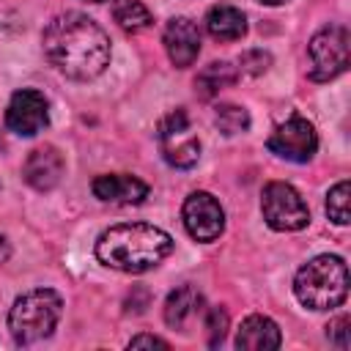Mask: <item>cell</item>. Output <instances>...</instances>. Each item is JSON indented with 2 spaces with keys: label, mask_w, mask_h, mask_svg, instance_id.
I'll return each instance as SVG.
<instances>
[{
  "label": "cell",
  "mask_w": 351,
  "mask_h": 351,
  "mask_svg": "<svg viewBox=\"0 0 351 351\" xmlns=\"http://www.w3.org/2000/svg\"><path fill=\"white\" fill-rule=\"evenodd\" d=\"M236 82V69L230 66V63H225V60H214V63H208L197 77H195V90L203 96V99H211V96H217L222 88H228V85H233Z\"/></svg>",
  "instance_id": "cell-17"
},
{
  "label": "cell",
  "mask_w": 351,
  "mask_h": 351,
  "mask_svg": "<svg viewBox=\"0 0 351 351\" xmlns=\"http://www.w3.org/2000/svg\"><path fill=\"white\" fill-rule=\"evenodd\" d=\"M63 299L52 288H33L14 299L8 310V332L14 343L33 346L44 337H49L60 321Z\"/></svg>",
  "instance_id": "cell-4"
},
{
  "label": "cell",
  "mask_w": 351,
  "mask_h": 351,
  "mask_svg": "<svg viewBox=\"0 0 351 351\" xmlns=\"http://www.w3.org/2000/svg\"><path fill=\"white\" fill-rule=\"evenodd\" d=\"M200 304H203V296H200L192 285L176 288V291L167 296V302H165V321H167V326L184 329V326L189 324V318L200 313Z\"/></svg>",
  "instance_id": "cell-16"
},
{
  "label": "cell",
  "mask_w": 351,
  "mask_h": 351,
  "mask_svg": "<svg viewBox=\"0 0 351 351\" xmlns=\"http://www.w3.org/2000/svg\"><path fill=\"white\" fill-rule=\"evenodd\" d=\"M63 170H66V162H63V154L55 148V145H38L27 154L25 165H22V178L38 189V192H49L60 184L63 178Z\"/></svg>",
  "instance_id": "cell-12"
},
{
  "label": "cell",
  "mask_w": 351,
  "mask_h": 351,
  "mask_svg": "<svg viewBox=\"0 0 351 351\" xmlns=\"http://www.w3.org/2000/svg\"><path fill=\"white\" fill-rule=\"evenodd\" d=\"M329 332V340L337 346V348H348V318L346 315H340V318H335L329 326H326Z\"/></svg>",
  "instance_id": "cell-22"
},
{
  "label": "cell",
  "mask_w": 351,
  "mask_h": 351,
  "mask_svg": "<svg viewBox=\"0 0 351 351\" xmlns=\"http://www.w3.org/2000/svg\"><path fill=\"white\" fill-rule=\"evenodd\" d=\"M299 304L310 310H335L348 296V266L340 255H315L293 277Z\"/></svg>",
  "instance_id": "cell-3"
},
{
  "label": "cell",
  "mask_w": 351,
  "mask_h": 351,
  "mask_svg": "<svg viewBox=\"0 0 351 351\" xmlns=\"http://www.w3.org/2000/svg\"><path fill=\"white\" fill-rule=\"evenodd\" d=\"M173 252V236L148 222H123L96 239V258L118 271L143 274L156 269Z\"/></svg>",
  "instance_id": "cell-2"
},
{
  "label": "cell",
  "mask_w": 351,
  "mask_h": 351,
  "mask_svg": "<svg viewBox=\"0 0 351 351\" xmlns=\"http://www.w3.org/2000/svg\"><path fill=\"white\" fill-rule=\"evenodd\" d=\"M44 58L69 80H93L110 66V36L80 11L58 14L41 33Z\"/></svg>",
  "instance_id": "cell-1"
},
{
  "label": "cell",
  "mask_w": 351,
  "mask_h": 351,
  "mask_svg": "<svg viewBox=\"0 0 351 351\" xmlns=\"http://www.w3.org/2000/svg\"><path fill=\"white\" fill-rule=\"evenodd\" d=\"M0 151H3V137H0Z\"/></svg>",
  "instance_id": "cell-27"
},
{
  "label": "cell",
  "mask_w": 351,
  "mask_h": 351,
  "mask_svg": "<svg viewBox=\"0 0 351 351\" xmlns=\"http://www.w3.org/2000/svg\"><path fill=\"white\" fill-rule=\"evenodd\" d=\"M326 217L335 225H348L351 222V184L343 178L326 192Z\"/></svg>",
  "instance_id": "cell-19"
},
{
  "label": "cell",
  "mask_w": 351,
  "mask_h": 351,
  "mask_svg": "<svg viewBox=\"0 0 351 351\" xmlns=\"http://www.w3.org/2000/svg\"><path fill=\"white\" fill-rule=\"evenodd\" d=\"M307 55H310V80L329 82L340 77L348 69V30L343 25L321 27L310 38Z\"/></svg>",
  "instance_id": "cell-7"
},
{
  "label": "cell",
  "mask_w": 351,
  "mask_h": 351,
  "mask_svg": "<svg viewBox=\"0 0 351 351\" xmlns=\"http://www.w3.org/2000/svg\"><path fill=\"white\" fill-rule=\"evenodd\" d=\"M49 123L47 96L36 88H22L11 96L5 107V126L19 137H33Z\"/></svg>",
  "instance_id": "cell-10"
},
{
  "label": "cell",
  "mask_w": 351,
  "mask_h": 351,
  "mask_svg": "<svg viewBox=\"0 0 351 351\" xmlns=\"http://www.w3.org/2000/svg\"><path fill=\"white\" fill-rule=\"evenodd\" d=\"M165 52L176 69H189L200 55V27L189 16H173L162 33Z\"/></svg>",
  "instance_id": "cell-11"
},
{
  "label": "cell",
  "mask_w": 351,
  "mask_h": 351,
  "mask_svg": "<svg viewBox=\"0 0 351 351\" xmlns=\"http://www.w3.org/2000/svg\"><path fill=\"white\" fill-rule=\"evenodd\" d=\"M206 332H208V346H219L225 340V332H228V313L222 307H208L206 310Z\"/></svg>",
  "instance_id": "cell-21"
},
{
  "label": "cell",
  "mask_w": 351,
  "mask_h": 351,
  "mask_svg": "<svg viewBox=\"0 0 351 351\" xmlns=\"http://www.w3.org/2000/svg\"><path fill=\"white\" fill-rule=\"evenodd\" d=\"M88 3H104V0H88Z\"/></svg>",
  "instance_id": "cell-26"
},
{
  "label": "cell",
  "mask_w": 351,
  "mask_h": 351,
  "mask_svg": "<svg viewBox=\"0 0 351 351\" xmlns=\"http://www.w3.org/2000/svg\"><path fill=\"white\" fill-rule=\"evenodd\" d=\"M156 143L162 151V159L170 167L189 170L200 159V137L192 129V121L184 107L167 112L156 126Z\"/></svg>",
  "instance_id": "cell-5"
},
{
  "label": "cell",
  "mask_w": 351,
  "mask_h": 351,
  "mask_svg": "<svg viewBox=\"0 0 351 351\" xmlns=\"http://www.w3.org/2000/svg\"><path fill=\"white\" fill-rule=\"evenodd\" d=\"M261 211L271 230L291 233L310 222V208L304 197L285 181H269L261 192Z\"/></svg>",
  "instance_id": "cell-6"
},
{
  "label": "cell",
  "mask_w": 351,
  "mask_h": 351,
  "mask_svg": "<svg viewBox=\"0 0 351 351\" xmlns=\"http://www.w3.org/2000/svg\"><path fill=\"white\" fill-rule=\"evenodd\" d=\"M214 123H217V129L222 134L233 137V134L250 129V112L244 107H239V104H219L214 110Z\"/></svg>",
  "instance_id": "cell-20"
},
{
  "label": "cell",
  "mask_w": 351,
  "mask_h": 351,
  "mask_svg": "<svg viewBox=\"0 0 351 351\" xmlns=\"http://www.w3.org/2000/svg\"><path fill=\"white\" fill-rule=\"evenodd\" d=\"M261 3H266V5H282L285 0H261Z\"/></svg>",
  "instance_id": "cell-25"
},
{
  "label": "cell",
  "mask_w": 351,
  "mask_h": 351,
  "mask_svg": "<svg viewBox=\"0 0 351 351\" xmlns=\"http://www.w3.org/2000/svg\"><path fill=\"white\" fill-rule=\"evenodd\" d=\"M126 348H170V343L156 337V335H137V337L129 340Z\"/></svg>",
  "instance_id": "cell-23"
},
{
  "label": "cell",
  "mask_w": 351,
  "mask_h": 351,
  "mask_svg": "<svg viewBox=\"0 0 351 351\" xmlns=\"http://www.w3.org/2000/svg\"><path fill=\"white\" fill-rule=\"evenodd\" d=\"M8 255H11V250H8V241H5L3 236H0V263H3V261H5Z\"/></svg>",
  "instance_id": "cell-24"
},
{
  "label": "cell",
  "mask_w": 351,
  "mask_h": 351,
  "mask_svg": "<svg viewBox=\"0 0 351 351\" xmlns=\"http://www.w3.org/2000/svg\"><path fill=\"white\" fill-rule=\"evenodd\" d=\"M280 326L269 315H247L236 332V348L244 351H271L280 348Z\"/></svg>",
  "instance_id": "cell-14"
},
{
  "label": "cell",
  "mask_w": 351,
  "mask_h": 351,
  "mask_svg": "<svg viewBox=\"0 0 351 351\" xmlns=\"http://www.w3.org/2000/svg\"><path fill=\"white\" fill-rule=\"evenodd\" d=\"M90 189L101 203H115V206H137L148 197V184L140 181L137 176H129V173L96 176Z\"/></svg>",
  "instance_id": "cell-13"
},
{
  "label": "cell",
  "mask_w": 351,
  "mask_h": 351,
  "mask_svg": "<svg viewBox=\"0 0 351 351\" xmlns=\"http://www.w3.org/2000/svg\"><path fill=\"white\" fill-rule=\"evenodd\" d=\"M181 219H184L186 233L195 241H203V244L219 239L222 230H225V211H222L219 200L211 192H192L184 200Z\"/></svg>",
  "instance_id": "cell-9"
},
{
  "label": "cell",
  "mask_w": 351,
  "mask_h": 351,
  "mask_svg": "<svg viewBox=\"0 0 351 351\" xmlns=\"http://www.w3.org/2000/svg\"><path fill=\"white\" fill-rule=\"evenodd\" d=\"M206 30L217 41H239L247 33V16L236 5H211L206 14Z\"/></svg>",
  "instance_id": "cell-15"
},
{
  "label": "cell",
  "mask_w": 351,
  "mask_h": 351,
  "mask_svg": "<svg viewBox=\"0 0 351 351\" xmlns=\"http://www.w3.org/2000/svg\"><path fill=\"white\" fill-rule=\"evenodd\" d=\"M112 16L121 25V30H126V33H143L154 22L151 11L140 0H115L112 3Z\"/></svg>",
  "instance_id": "cell-18"
},
{
  "label": "cell",
  "mask_w": 351,
  "mask_h": 351,
  "mask_svg": "<svg viewBox=\"0 0 351 351\" xmlns=\"http://www.w3.org/2000/svg\"><path fill=\"white\" fill-rule=\"evenodd\" d=\"M269 151L285 162H310L318 151V132L315 126L302 118V115H291L288 121H282L280 126H274V132L266 140Z\"/></svg>",
  "instance_id": "cell-8"
}]
</instances>
